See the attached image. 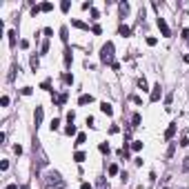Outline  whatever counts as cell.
Instances as JSON below:
<instances>
[{"mask_svg":"<svg viewBox=\"0 0 189 189\" xmlns=\"http://www.w3.org/2000/svg\"><path fill=\"white\" fill-rule=\"evenodd\" d=\"M156 43H158V40H156V38H147V45H149V47H154Z\"/></svg>","mask_w":189,"mask_h":189,"instance_id":"cell-34","label":"cell"},{"mask_svg":"<svg viewBox=\"0 0 189 189\" xmlns=\"http://www.w3.org/2000/svg\"><path fill=\"white\" fill-rule=\"evenodd\" d=\"M60 38L67 43V27H62V29H60Z\"/></svg>","mask_w":189,"mask_h":189,"instance_id":"cell-25","label":"cell"},{"mask_svg":"<svg viewBox=\"0 0 189 189\" xmlns=\"http://www.w3.org/2000/svg\"><path fill=\"white\" fill-rule=\"evenodd\" d=\"M71 60H74V58H71V49H67V51H65V67H71Z\"/></svg>","mask_w":189,"mask_h":189,"instance_id":"cell-9","label":"cell"},{"mask_svg":"<svg viewBox=\"0 0 189 189\" xmlns=\"http://www.w3.org/2000/svg\"><path fill=\"white\" fill-rule=\"evenodd\" d=\"M74 118H76V113H74V111H69V113H67V120H69V125L74 122Z\"/></svg>","mask_w":189,"mask_h":189,"instance_id":"cell-30","label":"cell"},{"mask_svg":"<svg viewBox=\"0 0 189 189\" xmlns=\"http://www.w3.org/2000/svg\"><path fill=\"white\" fill-rule=\"evenodd\" d=\"M182 60H185V62H189V53H185V56H182Z\"/></svg>","mask_w":189,"mask_h":189,"instance_id":"cell-37","label":"cell"},{"mask_svg":"<svg viewBox=\"0 0 189 189\" xmlns=\"http://www.w3.org/2000/svg\"><path fill=\"white\" fill-rule=\"evenodd\" d=\"M158 29H160V34H163V36H171V31H169V25L165 22V18H158Z\"/></svg>","mask_w":189,"mask_h":189,"instance_id":"cell-3","label":"cell"},{"mask_svg":"<svg viewBox=\"0 0 189 189\" xmlns=\"http://www.w3.org/2000/svg\"><path fill=\"white\" fill-rule=\"evenodd\" d=\"M5 189H18V187H16V185H7Z\"/></svg>","mask_w":189,"mask_h":189,"instance_id":"cell-38","label":"cell"},{"mask_svg":"<svg viewBox=\"0 0 189 189\" xmlns=\"http://www.w3.org/2000/svg\"><path fill=\"white\" fill-rule=\"evenodd\" d=\"M62 80H65L67 85H74V76H71V74H65V76H62Z\"/></svg>","mask_w":189,"mask_h":189,"instance_id":"cell-18","label":"cell"},{"mask_svg":"<svg viewBox=\"0 0 189 189\" xmlns=\"http://www.w3.org/2000/svg\"><path fill=\"white\" fill-rule=\"evenodd\" d=\"M131 103H136V105H142V98H140V96H131Z\"/></svg>","mask_w":189,"mask_h":189,"instance_id":"cell-26","label":"cell"},{"mask_svg":"<svg viewBox=\"0 0 189 189\" xmlns=\"http://www.w3.org/2000/svg\"><path fill=\"white\" fill-rule=\"evenodd\" d=\"M20 189H29V185H22V187H20Z\"/></svg>","mask_w":189,"mask_h":189,"instance_id":"cell-39","label":"cell"},{"mask_svg":"<svg viewBox=\"0 0 189 189\" xmlns=\"http://www.w3.org/2000/svg\"><path fill=\"white\" fill-rule=\"evenodd\" d=\"M138 125H140V116L134 113V116H131V127H138Z\"/></svg>","mask_w":189,"mask_h":189,"instance_id":"cell-11","label":"cell"},{"mask_svg":"<svg viewBox=\"0 0 189 189\" xmlns=\"http://www.w3.org/2000/svg\"><path fill=\"white\" fill-rule=\"evenodd\" d=\"M138 87H140L142 91H147V80L145 78H138Z\"/></svg>","mask_w":189,"mask_h":189,"instance_id":"cell-16","label":"cell"},{"mask_svg":"<svg viewBox=\"0 0 189 189\" xmlns=\"http://www.w3.org/2000/svg\"><path fill=\"white\" fill-rule=\"evenodd\" d=\"M103 154H109V145H105V142H100V147H98Z\"/></svg>","mask_w":189,"mask_h":189,"instance_id":"cell-22","label":"cell"},{"mask_svg":"<svg viewBox=\"0 0 189 189\" xmlns=\"http://www.w3.org/2000/svg\"><path fill=\"white\" fill-rule=\"evenodd\" d=\"M91 31H94V34H100L103 29H100V25H94V27H91Z\"/></svg>","mask_w":189,"mask_h":189,"instance_id":"cell-33","label":"cell"},{"mask_svg":"<svg viewBox=\"0 0 189 189\" xmlns=\"http://www.w3.org/2000/svg\"><path fill=\"white\" fill-rule=\"evenodd\" d=\"M85 140H87V136H85V134H78V138H76V145H82Z\"/></svg>","mask_w":189,"mask_h":189,"instance_id":"cell-21","label":"cell"},{"mask_svg":"<svg viewBox=\"0 0 189 189\" xmlns=\"http://www.w3.org/2000/svg\"><path fill=\"white\" fill-rule=\"evenodd\" d=\"M182 169H185V171H189V156L185 158V163H182Z\"/></svg>","mask_w":189,"mask_h":189,"instance_id":"cell-31","label":"cell"},{"mask_svg":"<svg viewBox=\"0 0 189 189\" xmlns=\"http://www.w3.org/2000/svg\"><path fill=\"white\" fill-rule=\"evenodd\" d=\"M160 94H163V87L154 85V89H151V98H149V100H151V103H158V100H160Z\"/></svg>","mask_w":189,"mask_h":189,"instance_id":"cell-2","label":"cell"},{"mask_svg":"<svg viewBox=\"0 0 189 189\" xmlns=\"http://www.w3.org/2000/svg\"><path fill=\"white\" fill-rule=\"evenodd\" d=\"M118 34H120L122 38H127V36H131V29H129L127 25H120V29H118Z\"/></svg>","mask_w":189,"mask_h":189,"instance_id":"cell-7","label":"cell"},{"mask_svg":"<svg viewBox=\"0 0 189 189\" xmlns=\"http://www.w3.org/2000/svg\"><path fill=\"white\" fill-rule=\"evenodd\" d=\"M22 94H25V96H31V87H22Z\"/></svg>","mask_w":189,"mask_h":189,"instance_id":"cell-35","label":"cell"},{"mask_svg":"<svg viewBox=\"0 0 189 189\" xmlns=\"http://www.w3.org/2000/svg\"><path fill=\"white\" fill-rule=\"evenodd\" d=\"M100 58H103V62H107V65H113V43H107L103 47Z\"/></svg>","mask_w":189,"mask_h":189,"instance_id":"cell-1","label":"cell"},{"mask_svg":"<svg viewBox=\"0 0 189 189\" xmlns=\"http://www.w3.org/2000/svg\"><path fill=\"white\" fill-rule=\"evenodd\" d=\"M173 134H176V122H171V125L167 127V131H165V138H167V140H171Z\"/></svg>","mask_w":189,"mask_h":189,"instance_id":"cell-5","label":"cell"},{"mask_svg":"<svg viewBox=\"0 0 189 189\" xmlns=\"http://www.w3.org/2000/svg\"><path fill=\"white\" fill-rule=\"evenodd\" d=\"M74 160H76V163H82V160H85V154H82V151H76V154H74Z\"/></svg>","mask_w":189,"mask_h":189,"instance_id":"cell-13","label":"cell"},{"mask_svg":"<svg viewBox=\"0 0 189 189\" xmlns=\"http://www.w3.org/2000/svg\"><path fill=\"white\" fill-rule=\"evenodd\" d=\"M34 120H36V129H38V125H40V120H43V107H36Z\"/></svg>","mask_w":189,"mask_h":189,"instance_id":"cell-6","label":"cell"},{"mask_svg":"<svg viewBox=\"0 0 189 189\" xmlns=\"http://www.w3.org/2000/svg\"><path fill=\"white\" fill-rule=\"evenodd\" d=\"M120 11H122V14H127V11H129V5H127V2H120Z\"/></svg>","mask_w":189,"mask_h":189,"instance_id":"cell-29","label":"cell"},{"mask_svg":"<svg viewBox=\"0 0 189 189\" xmlns=\"http://www.w3.org/2000/svg\"><path fill=\"white\" fill-rule=\"evenodd\" d=\"M49 127H51V131H56V129L60 127V120H58V118H53V120H51V125H49Z\"/></svg>","mask_w":189,"mask_h":189,"instance_id":"cell-19","label":"cell"},{"mask_svg":"<svg viewBox=\"0 0 189 189\" xmlns=\"http://www.w3.org/2000/svg\"><path fill=\"white\" fill-rule=\"evenodd\" d=\"M51 9H53L51 2H43V5H40V11H51Z\"/></svg>","mask_w":189,"mask_h":189,"instance_id":"cell-15","label":"cell"},{"mask_svg":"<svg viewBox=\"0 0 189 189\" xmlns=\"http://www.w3.org/2000/svg\"><path fill=\"white\" fill-rule=\"evenodd\" d=\"M38 67H40V60H38V56H31V69L36 71Z\"/></svg>","mask_w":189,"mask_h":189,"instance_id":"cell-10","label":"cell"},{"mask_svg":"<svg viewBox=\"0 0 189 189\" xmlns=\"http://www.w3.org/2000/svg\"><path fill=\"white\" fill-rule=\"evenodd\" d=\"M89 103H94V96L91 94H82L78 98V105H89Z\"/></svg>","mask_w":189,"mask_h":189,"instance_id":"cell-4","label":"cell"},{"mask_svg":"<svg viewBox=\"0 0 189 189\" xmlns=\"http://www.w3.org/2000/svg\"><path fill=\"white\" fill-rule=\"evenodd\" d=\"M118 173V167L116 165H109V176H116Z\"/></svg>","mask_w":189,"mask_h":189,"instance_id":"cell-23","label":"cell"},{"mask_svg":"<svg viewBox=\"0 0 189 189\" xmlns=\"http://www.w3.org/2000/svg\"><path fill=\"white\" fill-rule=\"evenodd\" d=\"M49 87H51V82H49V80H45L43 85H40V89H47V91H51V89H49Z\"/></svg>","mask_w":189,"mask_h":189,"instance_id":"cell-27","label":"cell"},{"mask_svg":"<svg viewBox=\"0 0 189 189\" xmlns=\"http://www.w3.org/2000/svg\"><path fill=\"white\" fill-rule=\"evenodd\" d=\"M173 149H176V145L171 142V145H169V149H167V156H173Z\"/></svg>","mask_w":189,"mask_h":189,"instance_id":"cell-32","label":"cell"},{"mask_svg":"<svg viewBox=\"0 0 189 189\" xmlns=\"http://www.w3.org/2000/svg\"><path fill=\"white\" fill-rule=\"evenodd\" d=\"M100 109H103V113H107V116H111V113H113V109H111V105H109V103H103V105H100Z\"/></svg>","mask_w":189,"mask_h":189,"instance_id":"cell-8","label":"cell"},{"mask_svg":"<svg viewBox=\"0 0 189 189\" xmlns=\"http://www.w3.org/2000/svg\"><path fill=\"white\" fill-rule=\"evenodd\" d=\"M71 25H74V27H78V29H89V27H87L85 22H80V20H71Z\"/></svg>","mask_w":189,"mask_h":189,"instance_id":"cell-14","label":"cell"},{"mask_svg":"<svg viewBox=\"0 0 189 189\" xmlns=\"http://www.w3.org/2000/svg\"><path fill=\"white\" fill-rule=\"evenodd\" d=\"M131 149H134V151H140V149H142V142H140V140H134V142H131Z\"/></svg>","mask_w":189,"mask_h":189,"instance_id":"cell-12","label":"cell"},{"mask_svg":"<svg viewBox=\"0 0 189 189\" xmlns=\"http://www.w3.org/2000/svg\"><path fill=\"white\" fill-rule=\"evenodd\" d=\"M65 134H67V136H74V134H76V127H74V125H67Z\"/></svg>","mask_w":189,"mask_h":189,"instance_id":"cell-17","label":"cell"},{"mask_svg":"<svg viewBox=\"0 0 189 189\" xmlns=\"http://www.w3.org/2000/svg\"><path fill=\"white\" fill-rule=\"evenodd\" d=\"M0 105H2V107H7V105H9V96H2V98H0Z\"/></svg>","mask_w":189,"mask_h":189,"instance_id":"cell-28","label":"cell"},{"mask_svg":"<svg viewBox=\"0 0 189 189\" xmlns=\"http://www.w3.org/2000/svg\"><path fill=\"white\" fill-rule=\"evenodd\" d=\"M9 45H11V47L16 45V31H9Z\"/></svg>","mask_w":189,"mask_h":189,"instance_id":"cell-20","label":"cell"},{"mask_svg":"<svg viewBox=\"0 0 189 189\" xmlns=\"http://www.w3.org/2000/svg\"><path fill=\"white\" fill-rule=\"evenodd\" d=\"M69 7H71V2H69V0H65V2L60 5V9H62V11H69Z\"/></svg>","mask_w":189,"mask_h":189,"instance_id":"cell-24","label":"cell"},{"mask_svg":"<svg viewBox=\"0 0 189 189\" xmlns=\"http://www.w3.org/2000/svg\"><path fill=\"white\" fill-rule=\"evenodd\" d=\"M80 189H94V187H91L89 182H82V185H80Z\"/></svg>","mask_w":189,"mask_h":189,"instance_id":"cell-36","label":"cell"}]
</instances>
